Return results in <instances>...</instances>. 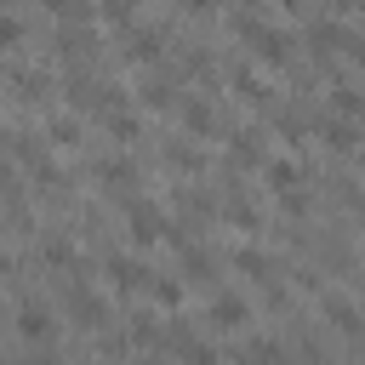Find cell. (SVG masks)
I'll list each match as a JSON object with an SVG mask.
<instances>
[{
  "mask_svg": "<svg viewBox=\"0 0 365 365\" xmlns=\"http://www.w3.org/2000/svg\"><path fill=\"white\" fill-rule=\"evenodd\" d=\"M125 222H131V240H137V245H154L160 228H171V222H160V211H154L148 200H137V205L125 211Z\"/></svg>",
  "mask_w": 365,
  "mask_h": 365,
  "instance_id": "7a4b0ae2",
  "label": "cell"
},
{
  "mask_svg": "<svg viewBox=\"0 0 365 365\" xmlns=\"http://www.w3.org/2000/svg\"><path fill=\"white\" fill-rule=\"evenodd\" d=\"M279 6H285V11H302V6H308V0H279Z\"/></svg>",
  "mask_w": 365,
  "mask_h": 365,
  "instance_id": "e0dca14e",
  "label": "cell"
},
{
  "mask_svg": "<svg viewBox=\"0 0 365 365\" xmlns=\"http://www.w3.org/2000/svg\"><path fill=\"white\" fill-rule=\"evenodd\" d=\"M40 6H46V11H57L63 23H86V17H91V6H86V0H40Z\"/></svg>",
  "mask_w": 365,
  "mask_h": 365,
  "instance_id": "9c48e42d",
  "label": "cell"
},
{
  "mask_svg": "<svg viewBox=\"0 0 365 365\" xmlns=\"http://www.w3.org/2000/svg\"><path fill=\"white\" fill-rule=\"evenodd\" d=\"M325 314H331V325H336V331H348V336H359V331H365V319H359V308H354V302L325 297Z\"/></svg>",
  "mask_w": 365,
  "mask_h": 365,
  "instance_id": "8992f818",
  "label": "cell"
},
{
  "mask_svg": "<svg viewBox=\"0 0 365 365\" xmlns=\"http://www.w3.org/2000/svg\"><path fill=\"white\" fill-rule=\"evenodd\" d=\"M108 131H114L120 143H131V137H137V120H131V114H108Z\"/></svg>",
  "mask_w": 365,
  "mask_h": 365,
  "instance_id": "2e32d148",
  "label": "cell"
},
{
  "mask_svg": "<svg viewBox=\"0 0 365 365\" xmlns=\"http://www.w3.org/2000/svg\"><path fill=\"white\" fill-rule=\"evenodd\" d=\"M51 143L74 148V143H80V125H74V120H51Z\"/></svg>",
  "mask_w": 365,
  "mask_h": 365,
  "instance_id": "5bb4252c",
  "label": "cell"
},
{
  "mask_svg": "<svg viewBox=\"0 0 365 365\" xmlns=\"http://www.w3.org/2000/svg\"><path fill=\"white\" fill-rule=\"evenodd\" d=\"M68 308H74V325H86V331H97V325H108V308L86 291V285H68Z\"/></svg>",
  "mask_w": 365,
  "mask_h": 365,
  "instance_id": "3957f363",
  "label": "cell"
},
{
  "mask_svg": "<svg viewBox=\"0 0 365 365\" xmlns=\"http://www.w3.org/2000/svg\"><path fill=\"white\" fill-rule=\"evenodd\" d=\"M325 148H336V154H348V148H354V125H342V120H331V125H325Z\"/></svg>",
  "mask_w": 365,
  "mask_h": 365,
  "instance_id": "30bf717a",
  "label": "cell"
},
{
  "mask_svg": "<svg viewBox=\"0 0 365 365\" xmlns=\"http://www.w3.org/2000/svg\"><path fill=\"white\" fill-rule=\"evenodd\" d=\"M108 285H114V291H143V285H154V279H148L143 262H131V257H108Z\"/></svg>",
  "mask_w": 365,
  "mask_h": 365,
  "instance_id": "277c9868",
  "label": "cell"
},
{
  "mask_svg": "<svg viewBox=\"0 0 365 365\" xmlns=\"http://www.w3.org/2000/svg\"><path fill=\"white\" fill-rule=\"evenodd\" d=\"M336 108H342V114H365V97L348 91V86H336Z\"/></svg>",
  "mask_w": 365,
  "mask_h": 365,
  "instance_id": "9a60e30c",
  "label": "cell"
},
{
  "mask_svg": "<svg viewBox=\"0 0 365 365\" xmlns=\"http://www.w3.org/2000/svg\"><path fill=\"white\" fill-rule=\"evenodd\" d=\"M148 291H154V302H160V308H177V302H182V285H177V279H154Z\"/></svg>",
  "mask_w": 365,
  "mask_h": 365,
  "instance_id": "7c38bea8",
  "label": "cell"
},
{
  "mask_svg": "<svg viewBox=\"0 0 365 365\" xmlns=\"http://www.w3.org/2000/svg\"><path fill=\"white\" fill-rule=\"evenodd\" d=\"M182 120H188V131H200V137L211 131V108H205V103H188V108H182Z\"/></svg>",
  "mask_w": 365,
  "mask_h": 365,
  "instance_id": "4fadbf2b",
  "label": "cell"
},
{
  "mask_svg": "<svg viewBox=\"0 0 365 365\" xmlns=\"http://www.w3.org/2000/svg\"><path fill=\"white\" fill-rule=\"evenodd\" d=\"M234 160H240V165L262 160V143H257V131H240V137H234Z\"/></svg>",
  "mask_w": 365,
  "mask_h": 365,
  "instance_id": "8fae6325",
  "label": "cell"
},
{
  "mask_svg": "<svg viewBox=\"0 0 365 365\" xmlns=\"http://www.w3.org/2000/svg\"><path fill=\"white\" fill-rule=\"evenodd\" d=\"M125 57H131V63H154V57H160V34H154V29L131 34V40H125Z\"/></svg>",
  "mask_w": 365,
  "mask_h": 365,
  "instance_id": "52a82bcc",
  "label": "cell"
},
{
  "mask_svg": "<svg viewBox=\"0 0 365 365\" xmlns=\"http://www.w3.org/2000/svg\"><path fill=\"white\" fill-rule=\"evenodd\" d=\"M245 319H251L245 297H211V325H217V331H240Z\"/></svg>",
  "mask_w": 365,
  "mask_h": 365,
  "instance_id": "5b68a950",
  "label": "cell"
},
{
  "mask_svg": "<svg viewBox=\"0 0 365 365\" xmlns=\"http://www.w3.org/2000/svg\"><path fill=\"white\" fill-rule=\"evenodd\" d=\"M17 336H23V342H51V336H57V319H51L40 302H29V308H17Z\"/></svg>",
  "mask_w": 365,
  "mask_h": 365,
  "instance_id": "6da1fadb",
  "label": "cell"
},
{
  "mask_svg": "<svg viewBox=\"0 0 365 365\" xmlns=\"http://www.w3.org/2000/svg\"><path fill=\"white\" fill-rule=\"evenodd\" d=\"M268 188H274V194H291V188H297V165H291V160H268Z\"/></svg>",
  "mask_w": 365,
  "mask_h": 365,
  "instance_id": "ba28073f",
  "label": "cell"
}]
</instances>
